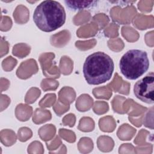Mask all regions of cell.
I'll return each mask as SVG.
<instances>
[{
	"label": "cell",
	"instance_id": "5",
	"mask_svg": "<svg viewBox=\"0 0 154 154\" xmlns=\"http://www.w3.org/2000/svg\"><path fill=\"white\" fill-rule=\"evenodd\" d=\"M66 5L70 9L73 10H82L85 8L91 7L96 5L97 1H65Z\"/></svg>",
	"mask_w": 154,
	"mask_h": 154
},
{
	"label": "cell",
	"instance_id": "3",
	"mask_svg": "<svg viewBox=\"0 0 154 154\" xmlns=\"http://www.w3.org/2000/svg\"><path fill=\"white\" fill-rule=\"evenodd\" d=\"M119 67L124 76L135 80L145 73L149 67V60L146 51L140 49H131L120 58Z\"/></svg>",
	"mask_w": 154,
	"mask_h": 154
},
{
	"label": "cell",
	"instance_id": "4",
	"mask_svg": "<svg viewBox=\"0 0 154 154\" xmlns=\"http://www.w3.org/2000/svg\"><path fill=\"white\" fill-rule=\"evenodd\" d=\"M134 94L141 101L153 104L154 103V74L153 72L138 81L134 85Z\"/></svg>",
	"mask_w": 154,
	"mask_h": 154
},
{
	"label": "cell",
	"instance_id": "2",
	"mask_svg": "<svg viewBox=\"0 0 154 154\" xmlns=\"http://www.w3.org/2000/svg\"><path fill=\"white\" fill-rule=\"evenodd\" d=\"M63 7L55 1H43L35 8L33 20L36 26L44 32H52L62 26L66 21Z\"/></svg>",
	"mask_w": 154,
	"mask_h": 154
},
{
	"label": "cell",
	"instance_id": "1",
	"mask_svg": "<svg viewBox=\"0 0 154 154\" xmlns=\"http://www.w3.org/2000/svg\"><path fill=\"white\" fill-rule=\"evenodd\" d=\"M114 69V62L108 55L96 52L86 58L83 65V74L88 84L99 85L111 79Z\"/></svg>",
	"mask_w": 154,
	"mask_h": 154
}]
</instances>
